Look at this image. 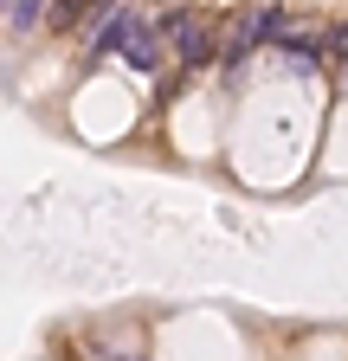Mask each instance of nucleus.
I'll use <instances>...</instances> for the list:
<instances>
[{
	"label": "nucleus",
	"mask_w": 348,
	"mask_h": 361,
	"mask_svg": "<svg viewBox=\"0 0 348 361\" xmlns=\"http://www.w3.org/2000/svg\"><path fill=\"white\" fill-rule=\"evenodd\" d=\"M323 45H329L335 59H348V20H342V26H329V32H323Z\"/></svg>",
	"instance_id": "obj_6"
},
{
	"label": "nucleus",
	"mask_w": 348,
	"mask_h": 361,
	"mask_svg": "<svg viewBox=\"0 0 348 361\" xmlns=\"http://www.w3.org/2000/svg\"><path fill=\"white\" fill-rule=\"evenodd\" d=\"M123 59L136 65V71H155V65H161V39H155L149 26H129V39H123Z\"/></svg>",
	"instance_id": "obj_3"
},
{
	"label": "nucleus",
	"mask_w": 348,
	"mask_h": 361,
	"mask_svg": "<svg viewBox=\"0 0 348 361\" xmlns=\"http://www.w3.org/2000/svg\"><path fill=\"white\" fill-rule=\"evenodd\" d=\"M161 39L174 45V59L181 65H206L213 52H220V32H213L194 7H174V13H161Z\"/></svg>",
	"instance_id": "obj_1"
},
{
	"label": "nucleus",
	"mask_w": 348,
	"mask_h": 361,
	"mask_svg": "<svg viewBox=\"0 0 348 361\" xmlns=\"http://www.w3.org/2000/svg\"><path fill=\"white\" fill-rule=\"evenodd\" d=\"M278 45H284L290 59H310V65L323 59V32H316V26H290V20H284V26H278Z\"/></svg>",
	"instance_id": "obj_4"
},
{
	"label": "nucleus",
	"mask_w": 348,
	"mask_h": 361,
	"mask_svg": "<svg viewBox=\"0 0 348 361\" xmlns=\"http://www.w3.org/2000/svg\"><path fill=\"white\" fill-rule=\"evenodd\" d=\"M129 26H136V13H129V7H104V13H97V26L84 32V39H91L84 52H91V59H104V52H123Z\"/></svg>",
	"instance_id": "obj_2"
},
{
	"label": "nucleus",
	"mask_w": 348,
	"mask_h": 361,
	"mask_svg": "<svg viewBox=\"0 0 348 361\" xmlns=\"http://www.w3.org/2000/svg\"><path fill=\"white\" fill-rule=\"evenodd\" d=\"M91 7H97V0H52V7H46V26H52V32H65V26H77Z\"/></svg>",
	"instance_id": "obj_5"
}]
</instances>
